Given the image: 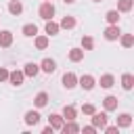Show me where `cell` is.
I'll return each mask as SVG.
<instances>
[{
	"label": "cell",
	"instance_id": "cell-7",
	"mask_svg": "<svg viewBox=\"0 0 134 134\" xmlns=\"http://www.w3.org/2000/svg\"><path fill=\"white\" fill-rule=\"evenodd\" d=\"M130 124H132V115L130 113H119L117 115V124H115L117 128H128Z\"/></svg>",
	"mask_w": 134,
	"mask_h": 134
},
{
	"label": "cell",
	"instance_id": "cell-33",
	"mask_svg": "<svg viewBox=\"0 0 134 134\" xmlns=\"http://www.w3.org/2000/svg\"><path fill=\"white\" fill-rule=\"evenodd\" d=\"M42 134H52V128H50V126H46V128L42 130Z\"/></svg>",
	"mask_w": 134,
	"mask_h": 134
},
{
	"label": "cell",
	"instance_id": "cell-5",
	"mask_svg": "<svg viewBox=\"0 0 134 134\" xmlns=\"http://www.w3.org/2000/svg\"><path fill=\"white\" fill-rule=\"evenodd\" d=\"M77 84H80L84 90H92V88H94V77L86 73V75H82V77L77 80Z\"/></svg>",
	"mask_w": 134,
	"mask_h": 134
},
{
	"label": "cell",
	"instance_id": "cell-32",
	"mask_svg": "<svg viewBox=\"0 0 134 134\" xmlns=\"http://www.w3.org/2000/svg\"><path fill=\"white\" fill-rule=\"evenodd\" d=\"M94 132H96L94 126H86V128H84V134H94Z\"/></svg>",
	"mask_w": 134,
	"mask_h": 134
},
{
	"label": "cell",
	"instance_id": "cell-25",
	"mask_svg": "<svg viewBox=\"0 0 134 134\" xmlns=\"http://www.w3.org/2000/svg\"><path fill=\"white\" fill-rule=\"evenodd\" d=\"M59 27H65V29H73V27H75V19L67 15V17H63V21H61V25H59Z\"/></svg>",
	"mask_w": 134,
	"mask_h": 134
},
{
	"label": "cell",
	"instance_id": "cell-21",
	"mask_svg": "<svg viewBox=\"0 0 134 134\" xmlns=\"http://www.w3.org/2000/svg\"><path fill=\"white\" fill-rule=\"evenodd\" d=\"M59 29H61V27H59V23H54L52 19H48V21H46V34H48V36L59 34Z\"/></svg>",
	"mask_w": 134,
	"mask_h": 134
},
{
	"label": "cell",
	"instance_id": "cell-19",
	"mask_svg": "<svg viewBox=\"0 0 134 134\" xmlns=\"http://www.w3.org/2000/svg\"><path fill=\"white\" fill-rule=\"evenodd\" d=\"M46 103H48V94L46 92H38L36 98H34V105L36 107H46Z\"/></svg>",
	"mask_w": 134,
	"mask_h": 134
},
{
	"label": "cell",
	"instance_id": "cell-13",
	"mask_svg": "<svg viewBox=\"0 0 134 134\" xmlns=\"http://www.w3.org/2000/svg\"><path fill=\"white\" fill-rule=\"evenodd\" d=\"M38 121H40V113L38 111H27L25 113V124L27 126H36Z\"/></svg>",
	"mask_w": 134,
	"mask_h": 134
},
{
	"label": "cell",
	"instance_id": "cell-14",
	"mask_svg": "<svg viewBox=\"0 0 134 134\" xmlns=\"http://www.w3.org/2000/svg\"><path fill=\"white\" fill-rule=\"evenodd\" d=\"M61 132H65V134H73V132H80V126L77 124H73V119L71 121H63V126H61Z\"/></svg>",
	"mask_w": 134,
	"mask_h": 134
},
{
	"label": "cell",
	"instance_id": "cell-34",
	"mask_svg": "<svg viewBox=\"0 0 134 134\" xmlns=\"http://www.w3.org/2000/svg\"><path fill=\"white\" fill-rule=\"evenodd\" d=\"M63 2H65V4H71V2H75V0H63Z\"/></svg>",
	"mask_w": 134,
	"mask_h": 134
},
{
	"label": "cell",
	"instance_id": "cell-18",
	"mask_svg": "<svg viewBox=\"0 0 134 134\" xmlns=\"http://www.w3.org/2000/svg\"><path fill=\"white\" fill-rule=\"evenodd\" d=\"M82 59H84V50H82V48H71V50H69V61L77 63V61H82Z\"/></svg>",
	"mask_w": 134,
	"mask_h": 134
},
{
	"label": "cell",
	"instance_id": "cell-23",
	"mask_svg": "<svg viewBox=\"0 0 134 134\" xmlns=\"http://www.w3.org/2000/svg\"><path fill=\"white\" fill-rule=\"evenodd\" d=\"M117 10L119 13H130L132 10V0H119L117 2Z\"/></svg>",
	"mask_w": 134,
	"mask_h": 134
},
{
	"label": "cell",
	"instance_id": "cell-12",
	"mask_svg": "<svg viewBox=\"0 0 134 134\" xmlns=\"http://www.w3.org/2000/svg\"><path fill=\"white\" fill-rule=\"evenodd\" d=\"M98 84H100V88H111V86L115 84V77H113L111 73H105V75H100Z\"/></svg>",
	"mask_w": 134,
	"mask_h": 134
},
{
	"label": "cell",
	"instance_id": "cell-20",
	"mask_svg": "<svg viewBox=\"0 0 134 134\" xmlns=\"http://www.w3.org/2000/svg\"><path fill=\"white\" fill-rule=\"evenodd\" d=\"M103 105H105V111H115L117 109V98L115 96H107L103 100Z\"/></svg>",
	"mask_w": 134,
	"mask_h": 134
},
{
	"label": "cell",
	"instance_id": "cell-1",
	"mask_svg": "<svg viewBox=\"0 0 134 134\" xmlns=\"http://www.w3.org/2000/svg\"><path fill=\"white\" fill-rule=\"evenodd\" d=\"M38 13H40V17H42L44 21H48V19H52V17H54V6H52V2H50V0H44Z\"/></svg>",
	"mask_w": 134,
	"mask_h": 134
},
{
	"label": "cell",
	"instance_id": "cell-17",
	"mask_svg": "<svg viewBox=\"0 0 134 134\" xmlns=\"http://www.w3.org/2000/svg\"><path fill=\"white\" fill-rule=\"evenodd\" d=\"M63 119H67V121L75 119V107L73 105H65L63 107Z\"/></svg>",
	"mask_w": 134,
	"mask_h": 134
},
{
	"label": "cell",
	"instance_id": "cell-4",
	"mask_svg": "<svg viewBox=\"0 0 134 134\" xmlns=\"http://www.w3.org/2000/svg\"><path fill=\"white\" fill-rule=\"evenodd\" d=\"M23 77H25L23 71H8V82L13 86H21L23 84Z\"/></svg>",
	"mask_w": 134,
	"mask_h": 134
},
{
	"label": "cell",
	"instance_id": "cell-9",
	"mask_svg": "<svg viewBox=\"0 0 134 134\" xmlns=\"http://www.w3.org/2000/svg\"><path fill=\"white\" fill-rule=\"evenodd\" d=\"M10 44H13V34H10L8 29L0 31V46H2V48H8Z\"/></svg>",
	"mask_w": 134,
	"mask_h": 134
},
{
	"label": "cell",
	"instance_id": "cell-16",
	"mask_svg": "<svg viewBox=\"0 0 134 134\" xmlns=\"http://www.w3.org/2000/svg\"><path fill=\"white\" fill-rule=\"evenodd\" d=\"M121 86H124V90H132V86H134V75H132V73H124V75H121Z\"/></svg>",
	"mask_w": 134,
	"mask_h": 134
},
{
	"label": "cell",
	"instance_id": "cell-29",
	"mask_svg": "<svg viewBox=\"0 0 134 134\" xmlns=\"http://www.w3.org/2000/svg\"><path fill=\"white\" fill-rule=\"evenodd\" d=\"M82 111H84V115H92L96 109H94V105H90V103H86L84 107H82Z\"/></svg>",
	"mask_w": 134,
	"mask_h": 134
},
{
	"label": "cell",
	"instance_id": "cell-3",
	"mask_svg": "<svg viewBox=\"0 0 134 134\" xmlns=\"http://www.w3.org/2000/svg\"><path fill=\"white\" fill-rule=\"evenodd\" d=\"M92 126L94 128H105L107 126V113H92Z\"/></svg>",
	"mask_w": 134,
	"mask_h": 134
},
{
	"label": "cell",
	"instance_id": "cell-6",
	"mask_svg": "<svg viewBox=\"0 0 134 134\" xmlns=\"http://www.w3.org/2000/svg\"><path fill=\"white\" fill-rule=\"evenodd\" d=\"M77 84V77H75V73H71V71H67L65 75H63V86L69 90V88H73Z\"/></svg>",
	"mask_w": 134,
	"mask_h": 134
},
{
	"label": "cell",
	"instance_id": "cell-30",
	"mask_svg": "<svg viewBox=\"0 0 134 134\" xmlns=\"http://www.w3.org/2000/svg\"><path fill=\"white\" fill-rule=\"evenodd\" d=\"M103 130H105L107 134H117V132H119V128H117V126H105Z\"/></svg>",
	"mask_w": 134,
	"mask_h": 134
},
{
	"label": "cell",
	"instance_id": "cell-11",
	"mask_svg": "<svg viewBox=\"0 0 134 134\" xmlns=\"http://www.w3.org/2000/svg\"><path fill=\"white\" fill-rule=\"evenodd\" d=\"M38 71H40V65H36V63H27L25 69H23V73H25L27 77H36Z\"/></svg>",
	"mask_w": 134,
	"mask_h": 134
},
{
	"label": "cell",
	"instance_id": "cell-15",
	"mask_svg": "<svg viewBox=\"0 0 134 134\" xmlns=\"http://www.w3.org/2000/svg\"><path fill=\"white\" fill-rule=\"evenodd\" d=\"M8 13H10V15H21V13H23V4H21L19 0H10V4H8Z\"/></svg>",
	"mask_w": 134,
	"mask_h": 134
},
{
	"label": "cell",
	"instance_id": "cell-8",
	"mask_svg": "<svg viewBox=\"0 0 134 134\" xmlns=\"http://www.w3.org/2000/svg\"><path fill=\"white\" fill-rule=\"evenodd\" d=\"M48 126H50L52 130H61V126H63V115L52 113V115L48 117Z\"/></svg>",
	"mask_w": 134,
	"mask_h": 134
},
{
	"label": "cell",
	"instance_id": "cell-22",
	"mask_svg": "<svg viewBox=\"0 0 134 134\" xmlns=\"http://www.w3.org/2000/svg\"><path fill=\"white\" fill-rule=\"evenodd\" d=\"M34 44H36L38 50H44V48L48 46V36H36V42H34Z\"/></svg>",
	"mask_w": 134,
	"mask_h": 134
},
{
	"label": "cell",
	"instance_id": "cell-27",
	"mask_svg": "<svg viewBox=\"0 0 134 134\" xmlns=\"http://www.w3.org/2000/svg\"><path fill=\"white\" fill-rule=\"evenodd\" d=\"M132 44H134V36H132V34L121 36V46H124V48H130Z\"/></svg>",
	"mask_w": 134,
	"mask_h": 134
},
{
	"label": "cell",
	"instance_id": "cell-24",
	"mask_svg": "<svg viewBox=\"0 0 134 134\" xmlns=\"http://www.w3.org/2000/svg\"><path fill=\"white\" fill-rule=\"evenodd\" d=\"M105 19L111 23V25H115V23H119V10H109L107 15H105Z\"/></svg>",
	"mask_w": 134,
	"mask_h": 134
},
{
	"label": "cell",
	"instance_id": "cell-28",
	"mask_svg": "<svg viewBox=\"0 0 134 134\" xmlns=\"http://www.w3.org/2000/svg\"><path fill=\"white\" fill-rule=\"evenodd\" d=\"M82 46H84V50H92V48H94V40H92L90 36H84V38H82Z\"/></svg>",
	"mask_w": 134,
	"mask_h": 134
},
{
	"label": "cell",
	"instance_id": "cell-10",
	"mask_svg": "<svg viewBox=\"0 0 134 134\" xmlns=\"http://www.w3.org/2000/svg\"><path fill=\"white\" fill-rule=\"evenodd\" d=\"M40 69H42L44 73H52V71L57 69V63H54L52 59H44V61L40 63Z\"/></svg>",
	"mask_w": 134,
	"mask_h": 134
},
{
	"label": "cell",
	"instance_id": "cell-35",
	"mask_svg": "<svg viewBox=\"0 0 134 134\" xmlns=\"http://www.w3.org/2000/svg\"><path fill=\"white\" fill-rule=\"evenodd\" d=\"M94 2H100V0H94Z\"/></svg>",
	"mask_w": 134,
	"mask_h": 134
},
{
	"label": "cell",
	"instance_id": "cell-2",
	"mask_svg": "<svg viewBox=\"0 0 134 134\" xmlns=\"http://www.w3.org/2000/svg\"><path fill=\"white\" fill-rule=\"evenodd\" d=\"M121 36V29H119V25L115 23V25H109L107 29H105V38L107 40H117Z\"/></svg>",
	"mask_w": 134,
	"mask_h": 134
},
{
	"label": "cell",
	"instance_id": "cell-31",
	"mask_svg": "<svg viewBox=\"0 0 134 134\" xmlns=\"http://www.w3.org/2000/svg\"><path fill=\"white\" fill-rule=\"evenodd\" d=\"M4 80H8V69L0 67V82H4Z\"/></svg>",
	"mask_w": 134,
	"mask_h": 134
},
{
	"label": "cell",
	"instance_id": "cell-26",
	"mask_svg": "<svg viewBox=\"0 0 134 134\" xmlns=\"http://www.w3.org/2000/svg\"><path fill=\"white\" fill-rule=\"evenodd\" d=\"M36 34H38V27H36L34 23L23 25V36H29V38H31V36H36Z\"/></svg>",
	"mask_w": 134,
	"mask_h": 134
}]
</instances>
